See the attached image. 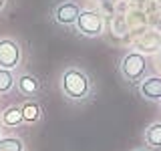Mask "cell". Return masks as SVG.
<instances>
[{"label": "cell", "instance_id": "4", "mask_svg": "<svg viewBox=\"0 0 161 151\" xmlns=\"http://www.w3.org/2000/svg\"><path fill=\"white\" fill-rule=\"evenodd\" d=\"M20 63V47L12 38H0V69L14 70Z\"/></svg>", "mask_w": 161, "mask_h": 151}, {"label": "cell", "instance_id": "14", "mask_svg": "<svg viewBox=\"0 0 161 151\" xmlns=\"http://www.w3.org/2000/svg\"><path fill=\"white\" fill-rule=\"evenodd\" d=\"M141 151H145V149H141Z\"/></svg>", "mask_w": 161, "mask_h": 151}, {"label": "cell", "instance_id": "1", "mask_svg": "<svg viewBox=\"0 0 161 151\" xmlns=\"http://www.w3.org/2000/svg\"><path fill=\"white\" fill-rule=\"evenodd\" d=\"M60 89L70 101H85L91 95V79L80 69H67L60 77Z\"/></svg>", "mask_w": 161, "mask_h": 151}, {"label": "cell", "instance_id": "10", "mask_svg": "<svg viewBox=\"0 0 161 151\" xmlns=\"http://www.w3.org/2000/svg\"><path fill=\"white\" fill-rule=\"evenodd\" d=\"M16 85V79H14L12 70L8 69H0V95H6L14 89Z\"/></svg>", "mask_w": 161, "mask_h": 151}, {"label": "cell", "instance_id": "12", "mask_svg": "<svg viewBox=\"0 0 161 151\" xmlns=\"http://www.w3.org/2000/svg\"><path fill=\"white\" fill-rule=\"evenodd\" d=\"M0 151H24L20 137H0Z\"/></svg>", "mask_w": 161, "mask_h": 151}, {"label": "cell", "instance_id": "13", "mask_svg": "<svg viewBox=\"0 0 161 151\" xmlns=\"http://www.w3.org/2000/svg\"><path fill=\"white\" fill-rule=\"evenodd\" d=\"M4 6H6V0H0V12L4 10Z\"/></svg>", "mask_w": 161, "mask_h": 151}, {"label": "cell", "instance_id": "9", "mask_svg": "<svg viewBox=\"0 0 161 151\" xmlns=\"http://www.w3.org/2000/svg\"><path fill=\"white\" fill-rule=\"evenodd\" d=\"M20 111H22V119L26 121V123H36L40 119V105L34 103V101L24 103L22 107H20Z\"/></svg>", "mask_w": 161, "mask_h": 151}, {"label": "cell", "instance_id": "7", "mask_svg": "<svg viewBox=\"0 0 161 151\" xmlns=\"http://www.w3.org/2000/svg\"><path fill=\"white\" fill-rule=\"evenodd\" d=\"M16 87L20 91V95H24V97H34V95L40 93V81L34 77V75H20L16 79Z\"/></svg>", "mask_w": 161, "mask_h": 151}, {"label": "cell", "instance_id": "5", "mask_svg": "<svg viewBox=\"0 0 161 151\" xmlns=\"http://www.w3.org/2000/svg\"><path fill=\"white\" fill-rule=\"evenodd\" d=\"M80 8L77 2H70V0H64V2H60L54 6L53 10V16L57 20L58 24H63V26H70V24L77 22V16H79Z\"/></svg>", "mask_w": 161, "mask_h": 151}, {"label": "cell", "instance_id": "6", "mask_svg": "<svg viewBox=\"0 0 161 151\" xmlns=\"http://www.w3.org/2000/svg\"><path fill=\"white\" fill-rule=\"evenodd\" d=\"M139 93L149 101H161V77H147L141 79Z\"/></svg>", "mask_w": 161, "mask_h": 151}, {"label": "cell", "instance_id": "3", "mask_svg": "<svg viewBox=\"0 0 161 151\" xmlns=\"http://www.w3.org/2000/svg\"><path fill=\"white\" fill-rule=\"evenodd\" d=\"M75 24L85 36H99L103 32V16L97 10H80Z\"/></svg>", "mask_w": 161, "mask_h": 151}, {"label": "cell", "instance_id": "11", "mask_svg": "<svg viewBox=\"0 0 161 151\" xmlns=\"http://www.w3.org/2000/svg\"><path fill=\"white\" fill-rule=\"evenodd\" d=\"M145 141L151 147H161V123H153L145 131Z\"/></svg>", "mask_w": 161, "mask_h": 151}, {"label": "cell", "instance_id": "2", "mask_svg": "<svg viewBox=\"0 0 161 151\" xmlns=\"http://www.w3.org/2000/svg\"><path fill=\"white\" fill-rule=\"evenodd\" d=\"M147 70V60L141 53H127L121 60V75L129 81V83H137L145 77Z\"/></svg>", "mask_w": 161, "mask_h": 151}, {"label": "cell", "instance_id": "8", "mask_svg": "<svg viewBox=\"0 0 161 151\" xmlns=\"http://www.w3.org/2000/svg\"><path fill=\"white\" fill-rule=\"evenodd\" d=\"M22 111H20V107H6L2 113V123L8 125V127H16V125L22 123Z\"/></svg>", "mask_w": 161, "mask_h": 151}]
</instances>
